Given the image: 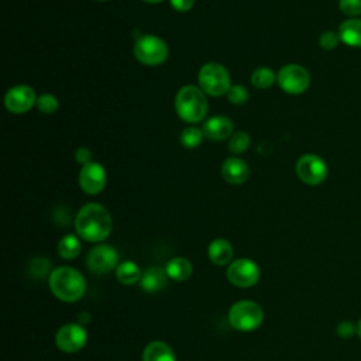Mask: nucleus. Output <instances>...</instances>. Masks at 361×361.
<instances>
[{
    "mask_svg": "<svg viewBox=\"0 0 361 361\" xmlns=\"http://www.w3.org/2000/svg\"><path fill=\"white\" fill-rule=\"evenodd\" d=\"M113 220L107 209L99 203L85 204L76 214L75 230L86 241L97 243L109 237Z\"/></svg>",
    "mask_w": 361,
    "mask_h": 361,
    "instance_id": "1",
    "label": "nucleus"
},
{
    "mask_svg": "<svg viewBox=\"0 0 361 361\" xmlns=\"http://www.w3.org/2000/svg\"><path fill=\"white\" fill-rule=\"evenodd\" d=\"M49 289L63 302H76L86 290V281L75 268L58 267L49 275Z\"/></svg>",
    "mask_w": 361,
    "mask_h": 361,
    "instance_id": "2",
    "label": "nucleus"
},
{
    "mask_svg": "<svg viewBox=\"0 0 361 361\" xmlns=\"http://www.w3.org/2000/svg\"><path fill=\"white\" fill-rule=\"evenodd\" d=\"M175 109L183 121L199 123L207 113V100L199 87L188 85L176 93Z\"/></svg>",
    "mask_w": 361,
    "mask_h": 361,
    "instance_id": "3",
    "label": "nucleus"
},
{
    "mask_svg": "<svg viewBox=\"0 0 361 361\" xmlns=\"http://www.w3.org/2000/svg\"><path fill=\"white\" fill-rule=\"evenodd\" d=\"M264 312L261 306L252 300L235 302L228 310L230 324L240 331H252L262 323Z\"/></svg>",
    "mask_w": 361,
    "mask_h": 361,
    "instance_id": "4",
    "label": "nucleus"
},
{
    "mask_svg": "<svg viewBox=\"0 0 361 361\" xmlns=\"http://www.w3.org/2000/svg\"><path fill=\"white\" fill-rule=\"evenodd\" d=\"M199 85L202 90L210 96L219 97L227 94L231 87L228 71L217 62H209L199 71Z\"/></svg>",
    "mask_w": 361,
    "mask_h": 361,
    "instance_id": "5",
    "label": "nucleus"
},
{
    "mask_svg": "<svg viewBox=\"0 0 361 361\" xmlns=\"http://www.w3.org/2000/svg\"><path fill=\"white\" fill-rule=\"evenodd\" d=\"M134 56L144 65H161L168 58V47L159 37L141 35L134 42Z\"/></svg>",
    "mask_w": 361,
    "mask_h": 361,
    "instance_id": "6",
    "label": "nucleus"
},
{
    "mask_svg": "<svg viewBox=\"0 0 361 361\" xmlns=\"http://www.w3.org/2000/svg\"><path fill=\"white\" fill-rule=\"evenodd\" d=\"M327 173L329 168L324 159L314 154L302 155L296 162V175L306 185H320L327 178Z\"/></svg>",
    "mask_w": 361,
    "mask_h": 361,
    "instance_id": "7",
    "label": "nucleus"
},
{
    "mask_svg": "<svg viewBox=\"0 0 361 361\" xmlns=\"http://www.w3.org/2000/svg\"><path fill=\"white\" fill-rule=\"evenodd\" d=\"M276 80L283 92L289 94H300L309 87L310 76L303 66L290 63L281 68Z\"/></svg>",
    "mask_w": 361,
    "mask_h": 361,
    "instance_id": "8",
    "label": "nucleus"
},
{
    "mask_svg": "<svg viewBox=\"0 0 361 361\" xmlns=\"http://www.w3.org/2000/svg\"><path fill=\"white\" fill-rule=\"evenodd\" d=\"M259 267L248 258H238L227 268V279L238 288H248L258 282Z\"/></svg>",
    "mask_w": 361,
    "mask_h": 361,
    "instance_id": "9",
    "label": "nucleus"
},
{
    "mask_svg": "<svg viewBox=\"0 0 361 361\" xmlns=\"http://www.w3.org/2000/svg\"><path fill=\"white\" fill-rule=\"evenodd\" d=\"M118 254L116 248L107 244H100L92 248L86 258L87 268L96 275H106L117 265Z\"/></svg>",
    "mask_w": 361,
    "mask_h": 361,
    "instance_id": "10",
    "label": "nucleus"
},
{
    "mask_svg": "<svg viewBox=\"0 0 361 361\" xmlns=\"http://www.w3.org/2000/svg\"><path fill=\"white\" fill-rule=\"evenodd\" d=\"M86 330L76 323L63 324L55 334V344L63 353H76L82 350L86 344Z\"/></svg>",
    "mask_w": 361,
    "mask_h": 361,
    "instance_id": "11",
    "label": "nucleus"
},
{
    "mask_svg": "<svg viewBox=\"0 0 361 361\" xmlns=\"http://www.w3.org/2000/svg\"><path fill=\"white\" fill-rule=\"evenodd\" d=\"M79 185L87 195H97L104 189L106 171L99 162H87L82 166L79 173Z\"/></svg>",
    "mask_w": 361,
    "mask_h": 361,
    "instance_id": "12",
    "label": "nucleus"
},
{
    "mask_svg": "<svg viewBox=\"0 0 361 361\" xmlns=\"http://www.w3.org/2000/svg\"><path fill=\"white\" fill-rule=\"evenodd\" d=\"M34 103H37V96L32 87L27 85H17L11 87L4 97V104L11 113H25L28 111Z\"/></svg>",
    "mask_w": 361,
    "mask_h": 361,
    "instance_id": "13",
    "label": "nucleus"
},
{
    "mask_svg": "<svg viewBox=\"0 0 361 361\" xmlns=\"http://www.w3.org/2000/svg\"><path fill=\"white\" fill-rule=\"evenodd\" d=\"M221 175L231 185H241L248 179L250 168L244 159L230 157L221 165Z\"/></svg>",
    "mask_w": 361,
    "mask_h": 361,
    "instance_id": "14",
    "label": "nucleus"
},
{
    "mask_svg": "<svg viewBox=\"0 0 361 361\" xmlns=\"http://www.w3.org/2000/svg\"><path fill=\"white\" fill-rule=\"evenodd\" d=\"M203 135L213 141H223L233 133V121L226 116H214L204 121Z\"/></svg>",
    "mask_w": 361,
    "mask_h": 361,
    "instance_id": "15",
    "label": "nucleus"
},
{
    "mask_svg": "<svg viewBox=\"0 0 361 361\" xmlns=\"http://www.w3.org/2000/svg\"><path fill=\"white\" fill-rule=\"evenodd\" d=\"M168 278L169 276L166 275L165 268L149 267L148 269H145L142 272L141 279H140V286L142 290H145L148 293H155V292H159L161 289H164Z\"/></svg>",
    "mask_w": 361,
    "mask_h": 361,
    "instance_id": "16",
    "label": "nucleus"
},
{
    "mask_svg": "<svg viewBox=\"0 0 361 361\" xmlns=\"http://www.w3.org/2000/svg\"><path fill=\"white\" fill-rule=\"evenodd\" d=\"M338 37L348 47H361V20L353 17L343 21L338 27Z\"/></svg>",
    "mask_w": 361,
    "mask_h": 361,
    "instance_id": "17",
    "label": "nucleus"
},
{
    "mask_svg": "<svg viewBox=\"0 0 361 361\" xmlns=\"http://www.w3.org/2000/svg\"><path fill=\"white\" fill-rule=\"evenodd\" d=\"M209 259L216 265H226L233 258V247L224 238H216L210 243L207 250Z\"/></svg>",
    "mask_w": 361,
    "mask_h": 361,
    "instance_id": "18",
    "label": "nucleus"
},
{
    "mask_svg": "<svg viewBox=\"0 0 361 361\" xmlns=\"http://www.w3.org/2000/svg\"><path fill=\"white\" fill-rule=\"evenodd\" d=\"M165 271L171 279H173L176 282H183L190 278V275L193 272V267L189 259H186L183 257H175L166 262Z\"/></svg>",
    "mask_w": 361,
    "mask_h": 361,
    "instance_id": "19",
    "label": "nucleus"
},
{
    "mask_svg": "<svg viewBox=\"0 0 361 361\" xmlns=\"http://www.w3.org/2000/svg\"><path fill=\"white\" fill-rule=\"evenodd\" d=\"M142 361H176L173 350L164 341L149 343L142 353Z\"/></svg>",
    "mask_w": 361,
    "mask_h": 361,
    "instance_id": "20",
    "label": "nucleus"
},
{
    "mask_svg": "<svg viewBox=\"0 0 361 361\" xmlns=\"http://www.w3.org/2000/svg\"><path fill=\"white\" fill-rule=\"evenodd\" d=\"M141 271L140 267L133 261H124L121 262L116 269V276L118 282L124 285H133L141 279Z\"/></svg>",
    "mask_w": 361,
    "mask_h": 361,
    "instance_id": "21",
    "label": "nucleus"
},
{
    "mask_svg": "<svg viewBox=\"0 0 361 361\" xmlns=\"http://www.w3.org/2000/svg\"><path fill=\"white\" fill-rule=\"evenodd\" d=\"M80 252V241L73 234L63 235L58 243V254L63 259H73Z\"/></svg>",
    "mask_w": 361,
    "mask_h": 361,
    "instance_id": "22",
    "label": "nucleus"
},
{
    "mask_svg": "<svg viewBox=\"0 0 361 361\" xmlns=\"http://www.w3.org/2000/svg\"><path fill=\"white\" fill-rule=\"evenodd\" d=\"M275 73L269 68H258L252 72L251 75V83L257 89H268L274 85L275 82Z\"/></svg>",
    "mask_w": 361,
    "mask_h": 361,
    "instance_id": "23",
    "label": "nucleus"
},
{
    "mask_svg": "<svg viewBox=\"0 0 361 361\" xmlns=\"http://www.w3.org/2000/svg\"><path fill=\"white\" fill-rule=\"evenodd\" d=\"M250 135L245 131H237L228 141V149L233 154H243L250 147Z\"/></svg>",
    "mask_w": 361,
    "mask_h": 361,
    "instance_id": "24",
    "label": "nucleus"
},
{
    "mask_svg": "<svg viewBox=\"0 0 361 361\" xmlns=\"http://www.w3.org/2000/svg\"><path fill=\"white\" fill-rule=\"evenodd\" d=\"M203 137V131L196 127H188L180 134V144L186 148H195L200 144Z\"/></svg>",
    "mask_w": 361,
    "mask_h": 361,
    "instance_id": "25",
    "label": "nucleus"
},
{
    "mask_svg": "<svg viewBox=\"0 0 361 361\" xmlns=\"http://www.w3.org/2000/svg\"><path fill=\"white\" fill-rule=\"evenodd\" d=\"M58 99L51 93H44L37 99V107L42 113H54L58 110Z\"/></svg>",
    "mask_w": 361,
    "mask_h": 361,
    "instance_id": "26",
    "label": "nucleus"
},
{
    "mask_svg": "<svg viewBox=\"0 0 361 361\" xmlns=\"http://www.w3.org/2000/svg\"><path fill=\"white\" fill-rule=\"evenodd\" d=\"M227 99L233 104H243L248 100V90L243 85H233L227 92Z\"/></svg>",
    "mask_w": 361,
    "mask_h": 361,
    "instance_id": "27",
    "label": "nucleus"
},
{
    "mask_svg": "<svg viewBox=\"0 0 361 361\" xmlns=\"http://www.w3.org/2000/svg\"><path fill=\"white\" fill-rule=\"evenodd\" d=\"M338 7L348 17L361 14V0H338Z\"/></svg>",
    "mask_w": 361,
    "mask_h": 361,
    "instance_id": "28",
    "label": "nucleus"
},
{
    "mask_svg": "<svg viewBox=\"0 0 361 361\" xmlns=\"http://www.w3.org/2000/svg\"><path fill=\"white\" fill-rule=\"evenodd\" d=\"M338 41H340L338 34H336V32H333V31H326V32H323V34L320 35V38H319V45H320L324 51H331V49H334V48L337 47Z\"/></svg>",
    "mask_w": 361,
    "mask_h": 361,
    "instance_id": "29",
    "label": "nucleus"
},
{
    "mask_svg": "<svg viewBox=\"0 0 361 361\" xmlns=\"http://www.w3.org/2000/svg\"><path fill=\"white\" fill-rule=\"evenodd\" d=\"M336 333L340 338H344V340H348L351 338L355 333H357V324H354L353 322L350 320H343L337 324L336 327Z\"/></svg>",
    "mask_w": 361,
    "mask_h": 361,
    "instance_id": "30",
    "label": "nucleus"
},
{
    "mask_svg": "<svg viewBox=\"0 0 361 361\" xmlns=\"http://www.w3.org/2000/svg\"><path fill=\"white\" fill-rule=\"evenodd\" d=\"M31 271H34V276H42L49 271V262L47 258H37L31 264Z\"/></svg>",
    "mask_w": 361,
    "mask_h": 361,
    "instance_id": "31",
    "label": "nucleus"
},
{
    "mask_svg": "<svg viewBox=\"0 0 361 361\" xmlns=\"http://www.w3.org/2000/svg\"><path fill=\"white\" fill-rule=\"evenodd\" d=\"M90 158H92V152H90V149H87V148H85V147L78 148L76 152H75V159H76V162H79V164H82V165L90 162Z\"/></svg>",
    "mask_w": 361,
    "mask_h": 361,
    "instance_id": "32",
    "label": "nucleus"
},
{
    "mask_svg": "<svg viewBox=\"0 0 361 361\" xmlns=\"http://www.w3.org/2000/svg\"><path fill=\"white\" fill-rule=\"evenodd\" d=\"M171 6L178 11H188L193 7L195 0H169Z\"/></svg>",
    "mask_w": 361,
    "mask_h": 361,
    "instance_id": "33",
    "label": "nucleus"
},
{
    "mask_svg": "<svg viewBox=\"0 0 361 361\" xmlns=\"http://www.w3.org/2000/svg\"><path fill=\"white\" fill-rule=\"evenodd\" d=\"M357 334H358V337H360V340H361V319H360L358 323H357Z\"/></svg>",
    "mask_w": 361,
    "mask_h": 361,
    "instance_id": "34",
    "label": "nucleus"
},
{
    "mask_svg": "<svg viewBox=\"0 0 361 361\" xmlns=\"http://www.w3.org/2000/svg\"><path fill=\"white\" fill-rule=\"evenodd\" d=\"M144 1H147V3H161L164 0H144Z\"/></svg>",
    "mask_w": 361,
    "mask_h": 361,
    "instance_id": "35",
    "label": "nucleus"
},
{
    "mask_svg": "<svg viewBox=\"0 0 361 361\" xmlns=\"http://www.w3.org/2000/svg\"><path fill=\"white\" fill-rule=\"evenodd\" d=\"M100 1H104V0H100Z\"/></svg>",
    "mask_w": 361,
    "mask_h": 361,
    "instance_id": "36",
    "label": "nucleus"
}]
</instances>
